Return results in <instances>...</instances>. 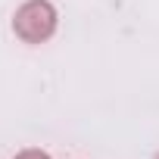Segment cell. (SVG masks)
<instances>
[{
  "label": "cell",
  "instance_id": "obj_3",
  "mask_svg": "<svg viewBox=\"0 0 159 159\" xmlns=\"http://www.w3.org/2000/svg\"><path fill=\"white\" fill-rule=\"evenodd\" d=\"M156 159H159V153H156Z\"/></svg>",
  "mask_w": 159,
  "mask_h": 159
},
{
  "label": "cell",
  "instance_id": "obj_2",
  "mask_svg": "<svg viewBox=\"0 0 159 159\" xmlns=\"http://www.w3.org/2000/svg\"><path fill=\"white\" fill-rule=\"evenodd\" d=\"M13 159H50L44 150H22V153H16Z\"/></svg>",
  "mask_w": 159,
  "mask_h": 159
},
{
  "label": "cell",
  "instance_id": "obj_1",
  "mask_svg": "<svg viewBox=\"0 0 159 159\" xmlns=\"http://www.w3.org/2000/svg\"><path fill=\"white\" fill-rule=\"evenodd\" d=\"M56 7L50 0H25L13 16V31L25 44H44L56 31Z\"/></svg>",
  "mask_w": 159,
  "mask_h": 159
}]
</instances>
